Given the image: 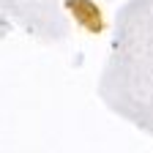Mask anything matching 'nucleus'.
<instances>
[{
	"mask_svg": "<svg viewBox=\"0 0 153 153\" xmlns=\"http://www.w3.org/2000/svg\"><path fill=\"white\" fill-rule=\"evenodd\" d=\"M68 8L76 14V19L79 22H85L90 30H96L101 25V19H99V8H96L93 3H88V0H68Z\"/></svg>",
	"mask_w": 153,
	"mask_h": 153,
	"instance_id": "nucleus-1",
	"label": "nucleus"
}]
</instances>
